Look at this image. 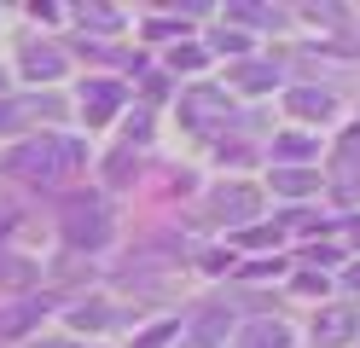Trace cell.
<instances>
[{"label": "cell", "instance_id": "12", "mask_svg": "<svg viewBox=\"0 0 360 348\" xmlns=\"http://www.w3.org/2000/svg\"><path fill=\"white\" fill-rule=\"evenodd\" d=\"M274 151H279L285 162H308V157H314V146H308L302 134H279V139H274Z\"/></svg>", "mask_w": 360, "mask_h": 348}, {"label": "cell", "instance_id": "13", "mask_svg": "<svg viewBox=\"0 0 360 348\" xmlns=\"http://www.w3.org/2000/svg\"><path fill=\"white\" fill-rule=\"evenodd\" d=\"M274 192H290V198H297V192H314V174H297V169H279V174H274Z\"/></svg>", "mask_w": 360, "mask_h": 348}, {"label": "cell", "instance_id": "5", "mask_svg": "<svg viewBox=\"0 0 360 348\" xmlns=\"http://www.w3.org/2000/svg\"><path fill=\"white\" fill-rule=\"evenodd\" d=\"M314 337H320L326 348H337V342H349V337H354V314H349V308H326L320 319H314Z\"/></svg>", "mask_w": 360, "mask_h": 348}, {"label": "cell", "instance_id": "15", "mask_svg": "<svg viewBox=\"0 0 360 348\" xmlns=\"http://www.w3.org/2000/svg\"><path fill=\"white\" fill-rule=\"evenodd\" d=\"M169 64H174V70H204V46H174Z\"/></svg>", "mask_w": 360, "mask_h": 348}, {"label": "cell", "instance_id": "18", "mask_svg": "<svg viewBox=\"0 0 360 348\" xmlns=\"http://www.w3.org/2000/svg\"><path fill=\"white\" fill-rule=\"evenodd\" d=\"M18 122V105H6V99H0V128H12Z\"/></svg>", "mask_w": 360, "mask_h": 348}, {"label": "cell", "instance_id": "4", "mask_svg": "<svg viewBox=\"0 0 360 348\" xmlns=\"http://www.w3.org/2000/svg\"><path fill=\"white\" fill-rule=\"evenodd\" d=\"M256 192H250V186H221V198H215V215L221 221H250L256 215Z\"/></svg>", "mask_w": 360, "mask_h": 348}, {"label": "cell", "instance_id": "8", "mask_svg": "<svg viewBox=\"0 0 360 348\" xmlns=\"http://www.w3.org/2000/svg\"><path fill=\"white\" fill-rule=\"evenodd\" d=\"M238 348H290V331H285L279 319H256L250 331L238 337Z\"/></svg>", "mask_w": 360, "mask_h": 348}, {"label": "cell", "instance_id": "11", "mask_svg": "<svg viewBox=\"0 0 360 348\" xmlns=\"http://www.w3.org/2000/svg\"><path fill=\"white\" fill-rule=\"evenodd\" d=\"M227 331H233V319L221 314V308H210L204 319H198V342H221V337H227Z\"/></svg>", "mask_w": 360, "mask_h": 348}, {"label": "cell", "instance_id": "3", "mask_svg": "<svg viewBox=\"0 0 360 348\" xmlns=\"http://www.w3.org/2000/svg\"><path fill=\"white\" fill-rule=\"evenodd\" d=\"M117 105H122V87L117 82H87L82 87V116H87V122H110Z\"/></svg>", "mask_w": 360, "mask_h": 348}, {"label": "cell", "instance_id": "16", "mask_svg": "<svg viewBox=\"0 0 360 348\" xmlns=\"http://www.w3.org/2000/svg\"><path fill=\"white\" fill-rule=\"evenodd\" d=\"M82 23H94V30H117V12H110V6H82Z\"/></svg>", "mask_w": 360, "mask_h": 348}, {"label": "cell", "instance_id": "14", "mask_svg": "<svg viewBox=\"0 0 360 348\" xmlns=\"http://www.w3.org/2000/svg\"><path fill=\"white\" fill-rule=\"evenodd\" d=\"M215 93H192V99H186V116H192V122H210V116H215Z\"/></svg>", "mask_w": 360, "mask_h": 348}, {"label": "cell", "instance_id": "6", "mask_svg": "<svg viewBox=\"0 0 360 348\" xmlns=\"http://www.w3.org/2000/svg\"><path fill=\"white\" fill-rule=\"evenodd\" d=\"M290 110H297L302 122H326V116H331V93H320V87H290Z\"/></svg>", "mask_w": 360, "mask_h": 348}, {"label": "cell", "instance_id": "2", "mask_svg": "<svg viewBox=\"0 0 360 348\" xmlns=\"http://www.w3.org/2000/svg\"><path fill=\"white\" fill-rule=\"evenodd\" d=\"M64 238L76 250H105L110 244V209L105 198H70L64 203Z\"/></svg>", "mask_w": 360, "mask_h": 348}, {"label": "cell", "instance_id": "7", "mask_svg": "<svg viewBox=\"0 0 360 348\" xmlns=\"http://www.w3.org/2000/svg\"><path fill=\"white\" fill-rule=\"evenodd\" d=\"M41 314H47V302H18V308L0 314V337H24L30 325H41Z\"/></svg>", "mask_w": 360, "mask_h": 348}, {"label": "cell", "instance_id": "20", "mask_svg": "<svg viewBox=\"0 0 360 348\" xmlns=\"http://www.w3.org/2000/svg\"><path fill=\"white\" fill-rule=\"evenodd\" d=\"M35 348H82V342H35Z\"/></svg>", "mask_w": 360, "mask_h": 348}, {"label": "cell", "instance_id": "9", "mask_svg": "<svg viewBox=\"0 0 360 348\" xmlns=\"http://www.w3.org/2000/svg\"><path fill=\"white\" fill-rule=\"evenodd\" d=\"M58 70H64V58H58V53H47V46H35V53L24 58V76H35V82L58 76Z\"/></svg>", "mask_w": 360, "mask_h": 348}, {"label": "cell", "instance_id": "10", "mask_svg": "<svg viewBox=\"0 0 360 348\" xmlns=\"http://www.w3.org/2000/svg\"><path fill=\"white\" fill-rule=\"evenodd\" d=\"M233 82H238V87H274V82H279V70H274V64H238V70H233Z\"/></svg>", "mask_w": 360, "mask_h": 348}, {"label": "cell", "instance_id": "19", "mask_svg": "<svg viewBox=\"0 0 360 348\" xmlns=\"http://www.w3.org/2000/svg\"><path fill=\"white\" fill-rule=\"evenodd\" d=\"M349 285H354V290H360V262H354V267H349Z\"/></svg>", "mask_w": 360, "mask_h": 348}, {"label": "cell", "instance_id": "1", "mask_svg": "<svg viewBox=\"0 0 360 348\" xmlns=\"http://www.w3.org/2000/svg\"><path fill=\"white\" fill-rule=\"evenodd\" d=\"M6 169L24 174V180H58V174L82 169V146L76 139H30L24 151L6 157Z\"/></svg>", "mask_w": 360, "mask_h": 348}, {"label": "cell", "instance_id": "17", "mask_svg": "<svg viewBox=\"0 0 360 348\" xmlns=\"http://www.w3.org/2000/svg\"><path fill=\"white\" fill-rule=\"evenodd\" d=\"M221 53H250V35H238V30H221Z\"/></svg>", "mask_w": 360, "mask_h": 348}]
</instances>
